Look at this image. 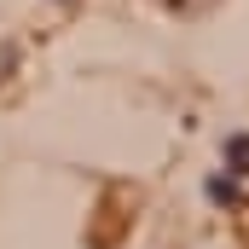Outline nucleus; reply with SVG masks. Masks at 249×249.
<instances>
[{
	"label": "nucleus",
	"mask_w": 249,
	"mask_h": 249,
	"mask_svg": "<svg viewBox=\"0 0 249 249\" xmlns=\"http://www.w3.org/2000/svg\"><path fill=\"white\" fill-rule=\"evenodd\" d=\"M226 162H232L238 174H249V133H232V139H226Z\"/></svg>",
	"instance_id": "obj_1"
}]
</instances>
